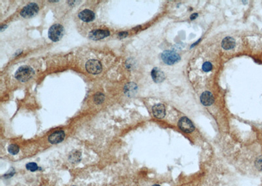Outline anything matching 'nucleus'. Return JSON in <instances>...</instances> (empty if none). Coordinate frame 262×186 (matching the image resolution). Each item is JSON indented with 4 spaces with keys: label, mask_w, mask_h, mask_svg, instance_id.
Segmentation results:
<instances>
[{
    "label": "nucleus",
    "mask_w": 262,
    "mask_h": 186,
    "mask_svg": "<svg viewBox=\"0 0 262 186\" xmlns=\"http://www.w3.org/2000/svg\"><path fill=\"white\" fill-rule=\"evenodd\" d=\"M152 186H161V185H158V184H155V185H152Z\"/></svg>",
    "instance_id": "22"
},
{
    "label": "nucleus",
    "mask_w": 262,
    "mask_h": 186,
    "mask_svg": "<svg viewBox=\"0 0 262 186\" xmlns=\"http://www.w3.org/2000/svg\"><path fill=\"white\" fill-rule=\"evenodd\" d=\"M151 77L154 81L157 83L163 82L165 78V73L159 68H154L151 71Z\"/></svg>",
    "instance_id": "11"
},
{
    "label": "nucleus",
    "mask_w": 262,
    "mask_h": 186,
    "mask_svg": "<svg viewBox=\"0 0 262 186\" xmlns=\"http://www.w3.org/2000/svg\"><path fill=\"white\" fill-rule=\"evenodd\" d=\"M178 126L182 131L185 133H191L195 129L192 122L186 117H182L178 122Z\"/></svg>",
    "instance_id": "6"
},
{
    "label": "nucleus",
    "mask_w": 262,
    "mask_h": 186,
    "mask_svg": "<svg viewBox=\"0 0 262 186\" xmlns=\"http://www.w3.org/2000/svg\"><path fill=\"white\" fill-rule=\"evenodd\" d=\"M125 93L128 97H132L137 93L138 92V86L136 84L133 82L128 83L124 89Z\"/></svg>",
    "instance_id": "13"
},
{
    "label": "nucleus",
    "mask_w": 262,
    "mask_h": 186,
    "mask_svg": "<svg viewBox=\"0 0 262 186\" xmlns=\"http://www.w3.org/2000/svg\"><path fill=\"white\" fill-rule=\"evenodd\" d=\"M198 16V14L197 13H193L192 15L190 16V18H191V20H195V19H196Z\"/></svg>",
    "instance_id": "21"
},
{
    "label": "nucleus",
    "mask_w": 262,
    "mask_h": 186,
    "mask_svg": "<svg viewBox=\"0 0 262 186\" xmlns=\"http://www.w3.org/2000/svg\"><path fill=\"white\" fill-rule=\"evenodd\" d=\"M78 16L81 20L86 22L93 21L95 18L94 13L89 9H85V10L81 11L79 13Z\"/></svg>",
    "instance_id": "9"
},
{
    "label": "nucleus",
    "mask_w": 262,
    "mask_h": 186,
    "mask_svg": "<svg viewBox=\"0 0 262 186\" xmlns=\"http://www.w3.org/2000/svg\"><path fill=\"white\" fill-rule=\"evenodd\" d=\"M69 161L72 163H78L82 159V154L79 151H73L69 155Z\"/></svg>",
    "instance_id": "15"
},
{
    "label": "nucleus",
    "mask_w": 262,
    "mask_h": 186,
    "mask_svg": "<svg viewBox=\"0 0 262 186\" xmlns=\"http://www.w3.org/2000/svg\"><path fill=\"white\" fill-rule=\"evenodd\" d=\"M201 101L204 106H210L214 103V99L213 95L210 92H204L202 93L201 98Z\"/></svg>",
    "instance_id": "12"
},
{
    "label": "nucleus",
    "mask_w": 262,
    "mask_h": 186,
    "mask_svg": "<svg viewBox=\"0 0 262 186\" xmlns=\"http://www.w3.org/2000/svg\"><path fill=\"white\" fill-rule=\"evenodd\" d=\"M38 11H39V7L35 3H31L23 8L21 15L25 18H29L35 16Z\"/></svg>",
    "instance_id": "4"
},
{
    "label": "nucleus",
    "mask_w": 262,
    "mask_h": 186,
    "mask_svg": "<svg viewBox=\"0 0 262 186\" xmlns=\"http://www.w3.org/2000/svg\"><path fill=\"white\" fill-rule=\"evenodd\" d=\"M152 112H153L154 116L158 119L163 118L165 116V107L162 104H157L154 105L152 108Z\"/></svg>",
    "instance_id": "10"
},
{
    "label": "nucleus",
    "mask_w": 262,
    "mask_h": 186,
    "mask_svg": "<svg viewBox=\"0 0 262 186\" xmlns=\"http://www.w3.org/2000/svg\"><path fill=\"white\" fill-rule=\"evenodd\" d=\"M104 95L101 93H98L95 95L94 98V101L97 104L102 103L104 101Z\"/></svg>",
    "instance_id": "18"
},
{
    "label": "nucleus",
    "mask_w": 262,
    "mask_h": 186,
    "mask_svg": "<svg viewBox=\"0 0 262 186\" xmlns=\"http://www.w3.org/2000/svg\"><path fill=\"white\" fill-rule=\"evenodd\" d=\"M26 168L27 170L31 172H35L38 170V166L36 163H29L26 165Z\"/></svg>",
    "instance_id": "17"
},
{
    "label": "nucleus",
    "mask_w": 262,
    "mask_h": 186,
    "mask_svg": "<svg viewBox=\"0 0 262 186\" xmlns=\"http://www.w3.org/2000/svg\"><path fill=\"white\" fill-rule=\"evenodd\" d=\"M161 58L165 64L173 65L180 60V56L174 51L165 50L161 54Z\"/></svg>",
    "instance_id": "3"
},
{
    "label": "nucleus",
    "mask_w": 262,
    "mask_h": 186,
    "mask_svg": "<svg viewBox=\"0 0 262 186\" xmlns=\"http://www.w3.org/2000/svg\"><path fill=\"white\" fill-rule=\"evenodd\" d=\"M64 34V27L56 24L52 25L49 30L48 36L49 39L53 42H57L60 41Z\"/></svg>",
    "instance_id": "2"
},
{
    "label": "nucleus",
    "mask_w": 262,
    "mask_h": 186,
    "mask_svg": "<svg viewBox=\"0 0 262 186\" xmlns=\"http://www.w3.org/2000/svg\"><path fill=\"white\" fill-rule=\"evenodd\" d=\"M202 67H203V70L204 71V72H209V71H211L212 69V65L211 64V63L207 61L203 64Z\"/></svg>",
    "instance_id": "19"
},
{
    "label": "nucleus",
    "mask_w": 262,
    "mask_h": 186,
    "mask_svg": "<svg viewBox=\"0 0 262 186\" xmlns=\"http://www.w3.org/2000/svg\"><path fill=\"white\" fill-rule=\"evenodd\" d=\"M65 137V133L63 131H57L54 133H52V134L49 137V141L50 143L52 144H58V143L61 142L63 141Z\"/></svg>",
    "instance_id": "8"
},
{
    "label": "nucleus",
    "mask_w": 262,
    "mask_h": 186,
    "mask_svg": "<svg viewBox=\"0 0 262 186\" xmlns=\"http://www.w3.org/2000/svg\"><path fill=\"white\" fill-rule=\"evenodd\" d=\"M85 67L88 72L93 75L100 73L102 69L101 62L96 60H90L88 61Z\"/></svg>",
    "instance_id": "5"
},
{
    "label": "nucleus",
    "mask_w": 262,
    "mask_h": 186,
    "mask_svg": "<svg viewBox=\"0 0 262 186\" xmlns=\"http://www.w3.org/2000/svg\"><path fill=\"white\" fill-rule=\"evenodd\" d=\"M109 31L105 30H96L90 31L89 34V37L91 40H101L104 39L109 35Z\"/></svg>",
    "instance_id": "7"
},
{
    "label": "nucleus",
    "mask_w": 262,
    "mask_h": 186,
    "mask_svg": "<svg viewBox=\"0 0 262 186\" xmlns=\"http://www.w3.org/2000/svg\"><path fill=\"white\" fill-rule=\"evenodd\" d=\"M235 46V41L231 37H227L223 39L222 42V46L225 50H231Z\"/></svg>",
    "instance_id": "14"
},
{
    "label": "nucleus",
    "mask_w": 262,
    "mask_h": 186,
    "mask_svg": "<svg viewBox=\"0 0 262 186\" xmlns=\"http://www.w3.org/2000/svg\"><path fill=\"white\" fill-rule=\"evenodd\" d=\"M127 35H128V33L127 32H121V33H120L118 34L119 37H121V38L125 37L127 36Z\"/></svg>",
    "instance_id": "20"
},
{
    "label": "nucleus",
    "mask_w": 262,
    "mask_h": 186,
    "mask_svg": "<svg viewBox=\"0 0 262 186\" xmlns=\"http://www.w3.org/2000/svg\"><path fill=\"white\" fill-rule=\"evenodd\" d=\"M8 151L12 155H16L19 151V147L18 145L15 144L9 145L8 147Z\"/></svg>",
    "instance_id": "16"
},
{
    "label": "nucleus",
    "mask_w": 262,
    "mask_h": 186,
    "mask_svg": "<svg viewBox=\"0 0 262 186\" xmlns=\"http://www.w3.org/2000/svg\"><path fill=\"white\" fill-rule=\"evenodd\" d=\"M34 75V71L30 67L23 65L16 71L15 78L21 82H25L30 80Z\"/></svg>",
    "instance_id": "1"
}]
</instances>
